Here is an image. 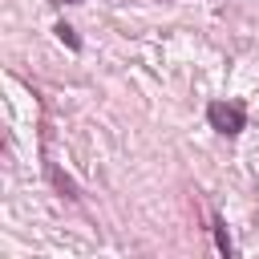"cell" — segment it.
Wrapping results in <instances>:
<instances>
[{"mask_svg":"<svg viewBox=\"0 0 259 259\" xmlns=\"http://www.w3.org/2000/svg\"><path fill=\"white\" fill-rule=\"evenodd\" d=\"M206 121H210V130L235 138V134L247 130V109H243L239 101H210V105H206Z\"/></svg>","mask_w":259,"mask_h":259,"instance_id":"obj_1","label":"cell"},{"mask_svg":"<svg viewBox=\"0 0 259 259\" xmlns=\"http://www.w3.org/2000/svg\"><path fill=\"white\" fill-rule=\"evenodd\" d=\"M45 174L53 178V186H57V190H61L65 198H73V202L81 198V190L73 186V178H69V174H61V170H57V162H45Z\"/></svg>","mask_w":259,"mask_h":259,"instance_id":"obj_2","label":"cell"},{"mask_svg":"<svg viewBox=\"0 0 259 259\" xmlns=\"http://www.w3.org/2000/svg\"><path fill=\"white\" fill-rule=\"evenodd\" d=\"M214 243H219V251H223L227 259L235 255V247H231V235H227V223H223V219H214Z\"/></svg>","mask_w":259,"mask_h":259,"instance_id":"obj_3","label":"cell"},{"mask_svg":"<svg viewBox=\"0 0 259 259\" xmlns=\"http://www.w3.org/2000/svg\"><path fill=\"white\" fill-rule=\"evenodd\" d=\"M57 36H61V40H65V45H69V49H73V53H77V49H81V40H77V32H73V28H69V24H57Z\"/></svg>","mask_w":259,"mask_h":259,"instance_id":"obj_4","label":"cell"},{"mask_svg":"<svg viewBox=\"0 0 259 259\" xmlns=\"http://www.w3.org/2000/svg\"><path fill=\"white\" fill-rule=\"evenodd\" d=\"M57 4H81V0H57Z\"/></svg>","mask_w":259,"mask_h":259,"instance_id":"obj_5","label":"cell"}]
</instances>
